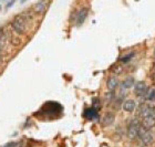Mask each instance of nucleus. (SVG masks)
<instances>
[{
    "mask_svg": "<svg viewBox=\"0 0 155 147\" xmlns=\"http://www.w3.org/2000/svg\"><path fill=\"white\" fill-rule=\"evenodd\" d=\"M140 115L142 117V125L150 129L155 126V105L143 104L140 107Z\"/></svg>",
    "mask_w": 155,
    "mask_h": 147,
    "instance_id": "1",
    "label": "nucleus"
},
{
    "mask_svg": "<svg viewBox=\"0 0 155 147\" xmlns=\"http://www.w3.org/2000/svg\"><path fill=\"white\" fill-rule=\"evenodd\" d=\"M11 27L18 34H23L27 30V17L26 15L17 16L11 22Z\"/></svg>",
    "mask_w": 155,
    "mask_h": 147,
    "instance_id": "2",
    "label": "nucleus"
},
{
    "mask_svg": "<svg viewBox=\"0 0 155 147\" xmlns=\"http://www.w3.org/2000/svg\"><path fill=\"white\" fill-rule=\"evenodd\" d=\"M137 138L140 139L141 145H142L143 147L150 146V145L154 142V137H153L152 133H151L147 128L144 127L143 125H142V127H141V129H140V132H139V136H137Z\"/></svg>",
    "mask_w": 155,
    "mask_h": 147,
    "instance_id": "3",
    "label": "nucleus"
},
{
    "mask_svg": "<svg viewBox=\"0 0 155 147\" xmlns=\"http://www.w3.org/2000/svg\"><path fill=\"white\" fill-rule=\"evenodd\" d=\"M141 127H142V124L137 119H132L131 123L129 124V127H127V137L131 141L136 139L137 136H139V132L141 129Z\"/></svg>",
    "mask_w": 155,
    "mask_h": 147,
    "instance_id": "4",
    "label": "nucleus"
},
{
    "mask_svg": "<svg viewBox=\"0 0 155 147\" xmlns=\"http://www.w3.org/2000/svg\"><path fill=\"white\" fill-rule=\"evenodd\" d=\"M149 89L150 87H147V84L144 81H139V82H135V84H134V93L139 97H144Z\"/></svg>",
    "mask_w": 155,
    "mask_h": 147,
    "instance_id": "5",
    "label": "nucleus"
},
{
    "mask_svg": "<svg viewBox=\"0 0 155 147\" xmlns=\"http://www.w3.org/2000/svg\"><path fill=\"white\" fill-rule=\"evenodd\" d=\"M87 13H89V9L87 8H82V9L78 11L77 16H75V23H77V26H81L85 21Z\"/></svg>",
    "mask_w": 155,
    "mask_h": 147,
    "instance_id": "6",
    "label": "nucleus"
},
{
    "mask_svg": "<svg viewBox=\"0 0 155 147\" xmlns=\"http://www.w3.org/2000/svg\"><path fill=\"white\" fill-rule=\"evenodd\" d=\"M83 116L89 121H93V119H99V114H97V109H94L93 106L90 109H87L84 111Z\"/></svg>",
    "mask_w": 155,
    "mask_h": 147,
    "instance_id": "7",
    "label": "nucleus"
},
{
    "mask_svg": "<svg viewBox=\"0 0 155 147\" xmlns=\"http://www.w3.org/2000/svg\"><path fill=\"white\" fill-rule=\"evenodd\" d=\"M114 121H115V116H114L113 113H107V114L103 116V118H102L101 124H102V126H104V127H109V126L114 124Z\"/></svg>",
    "mask_w": 155,
    "mask_h": 147,
    "instance_id": "8",
    "label": "nucleus"
},
{
    "mask_svg": "<svg viewBox=\"0 0 155 147\" xmlns=\"http://www.w3.org/2000/svg\"><path fill=\"white\" fill-rule=\"evenodd\" d=\"M134 84H135V80H134V77H127L122 81V83H121V87H122L123 90H130V89H132V87H134Z\"/></svg>",
    "mask_w": 155,
    "mask_h": 147,
    "instance_id": "9",
    "label": "nucleus"
},
{
    "mask_svg": "<svg viewBox=\"0 0 155 147\" xmlns=\"http://www.w3.org/2000/svg\"><path fill=\"white\" fill-rule=\"evenodd\" d=\"M123 109L127 113H132L135 109V102L133 100H125L122 104Z\"/></svg>",
    "mask_w": 155,
    "mask_h": 147,
    "instance_id": "10",
    "label": "nucleus"
},
{
    "mask_svg": "<svg viewBox=\"0 0 155 147\" xmlns=\"http://www.w3.org/2000/svg\"><path fill=\"white\" fill-rule=\"evenodd\" d=\"M119 87V80L115 77H111L107 81V87L109 91H114L116 87Z\"/></svg>",
    "mask_w": 155,
    "mask_h": 147,
    "instance_id": "11",
    "label": "nucleus"
},
{
    "mask_svg": "<svg viewBox=\"0 0 155 147\" xmlns=\"http://www.w3.org/2000/svg\"><path fill=\"white\" fill-rule=\"evenodd\" d=\"M47 5H48V2H47L45 0H41L40 2L36 3V5H35V7H33V10H35V12H37V13H43L45 11V9H47Z\"/></svg>",
    "mask_w": 155,
    "mask_h": 147,
    "instance_id": "12",
    "label": "nucleus"
},
{
    "mask_svg": "<svg viewBox=\"0 0 155 147\" xmlns=\"http://www.w3.org/2000/svg\"><path fill=\"white\" fill-rule=\"evenodd\" d=\"M144 100L145 101H150V102H155V89L154 87H151L149 89L146 95L144 96Z\"/></svg>",
    "mask_w": 155,
    "mask_h": 147,
    "instance_id": "13",
    "label": "nucleus"
},
{
    "mask_svg": "<svg viewBox=\"0 0 155 147\" xmlns=\"http://www.w3.org/2000/svg\"><path fill=\"white\" fill-rule=\"evenodd\" d=\"M134 55H135V53H134V52H131V53H129V54L124 55L123 58H121L120 61H121L122 63H127V62H130V61L134 58Z\"/></svg>",
    "mask_w": 155,
    "mask_h": 147,
    "instance_id": "14",
    "label": "nucleus"
},
{
    "mask_svg": "<svg viewBox=\"0 0 155 147\" xmlns=\"http://www.w3.org/2000/svg\"><path fill=\"white\" fill-rule=\"evenodd\" d=\"M22 146H23L22 142H9V143H7V144H5L1 147H22Z\"/></svg>",
    "mask_w": 155,
    "mask_h": 147,
    "instance_id": "15",
    "label": "nucleus"
},
{
    "mask_svg": "<svg viewBox=\"0 0 155 147\" xmlns=\"http://www.w3.org/2000/svg\"><path fill=\"white\" fill-rule=\"evenodd\" d=\"M111 70H112V72L115 74H121L123 72V67L121 65V64H117V65H113Z\"/></svg>",
    "mask_w": 155,
    "mask_h": 147,
    "instance_id": "16",
    "label": "nucleus"
},
{
    "mask_svg": "<svg viewBox=\"0 0 155 147\" xmlns=\"http://www.w3.org/2000/svg\"><path fill=\"white\" fill-rule=\"evenodd\" d=\"M93 107L94 109H97V111H99V109H100V100L97 99V97H94L93 99Z\"/></svg>",
    "mask_w": 155,
    "mask_h": 147,
    "instance_id": "17",
    "label": "nucleus"
},
{
    "mask_svg": "<svg viewBox=\"0 0 155 147\" xmlns=\"http://www.w3.org/2000/svg\"><path fill=\"white\" fill-rule=\"evenodd\" d=\"M5 47H6V44H3L2 42H0V53H1V51L5 49Z\"/></svg>",
    "mask_w": 155,
    "mask_h": 147,
    "instance_id": "18",
    "label": "nucleus"
},
{
    "mask_svg": "<svg viewBox=\"0 0 155 147\" xmlns=\"http://www.w3.org/2000/svg\"><path fill=\"white\" fill-rule=\"evenodd\" d=\"M1 63H2V55L0 53V65H1Z\"/></svg>",
    "mask_w": 155,
    "mask_h": 147,
    "instance_id": "19",
    "label": "nucleus"
}]
</instances>
